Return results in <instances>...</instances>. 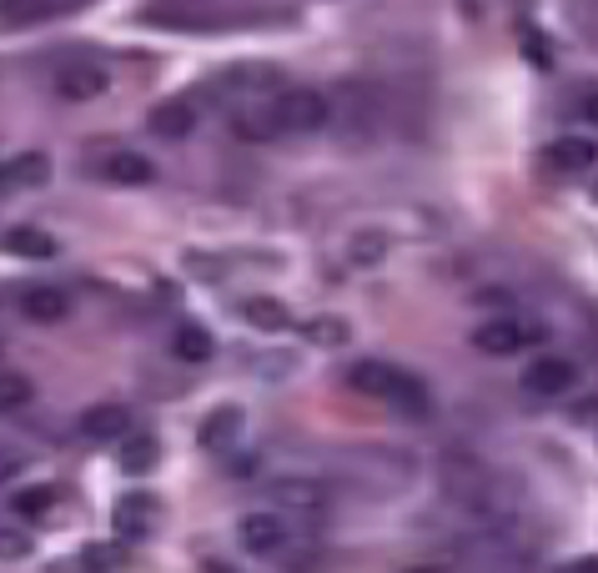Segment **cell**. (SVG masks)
I'll return each instance as SVG.
<instances>
[{
  "label": "cell",
  "mask_w": 598,
  "mask_h": 573,
  "mask_svg": "<svg viewBox=\"0 0 598 573\" xmlns=\"http://www.w3.org/2000/svg\"><path fill=\"white\" fill-rule=\"evenodd\" d=\"M347 388L363 392V398H378V403H403L413 413L428 407V388L413 373H403L398 363H382V357H357L347 367Z\"/></svg>",
  "instance_id": "1"
},
{
  "label": "cell",
  "mask_w": 598,
  "mask_h": 573,
  "mask_svg": "<svg viewBox=\"0 0 598 573\" xmlns=\"http://www.w3.org/2000/svg\"><path fill=\"white\" fill-rule=\"evenodd\" d=\"M272 111H277L282 136H313V131H322L327 121H332V101H327L322 92H313V86H292V92H282Z\"/></svg>",
  "instance_id": "2"
},
{
  "label": "cell",
  "mask_w": 598,
  "mask_h": 573,
  "mask_svg": "<svg viewBox=\"0 0 598 573\" xmlns=\"http://www.w3.org/2000/svg\"><path fill=\"white\" fill-rule=\"evenodd\" d=\"M267 493H272L277 509H297V513H322L332 503V488L322 478H313V473H282V478H272Z\"/></svg>",
  "instance_id": "3"
},
{
  "label": "cell",
  "mask_w": 598,
  "mask_h": 573,
  "mask_svg": "<svg viewBox=\"0 0 598 573\" xmlns=\"http://www.w3.org/2000/svg\"><path fill=\"white\" fill-rule=\"evenodd\" d=\"M573 382H578V367L569 357H538L523 367V392H534V398H563L573 392Z\"/></svg>",
  "instance_id": "4"
},
{
  "label": "cell",
  "mask_w": 598,
  "mask_h": 573,
  "mask_svg": "<svg viewBox=\"0 0 598 573\" xmlns=\"http://www.w3.org/2000/svg\"><path fill=\"white\" fill-rule=\"evenodd\" d=\"M106 86H111V71L96 61H71L56 71V96H65V101H96V96H106Z\"/></svg>",
  "instance_id": "5"
},
{
  "label": "cell",
  "mask_w": 598,
  "mask_h": 573,
  "mask_svg": "<svg viewBox=\"0 0 598 573\" xmlns=\"http://www.w3.org/2000/svg\"><path fill=\"white\" fill-rule=\"evenodd\" d=\"M523 342H528V327H523L518 317H488V322L473 327V348H478L483 357H508V352H518Z\"/></svg>",
  "instance_id": "6"
},
{
  "label": "cell",
  "mask_w": 598,
  "mask_h": 573,
  "mask_svg": "<svg viewBox=\"0 0 598 573\" xmlns=\"http://www.w3.org/2000/svg\"><path fill=\"white\" fill-rule=\"evenodd\" d=\"M21 313H26V322H36V327H56V322H65V317H71V297H65L61 286L40 282V286H26Z\"/></svg>",
  "instance_id": "7"
},
{
  "label": "cell",
  "mask_w": 598,
  "mask_h": 573,
  "mask_svg": "<svg viewBox=\"0 0 598 573\" xmlns=\"http://www.w3.org/2000/svg\"><path fill=\"white\" fill-rule=\"evenodd\" d=\"M236 534H242V548H247V553H282L286 548L282 513H247Z\"/></svg>",
  "instance_id": "8"
},
{
  "label": "cell",
  "mask_w": 598,
  "mask_h": 573,
  "mask_svg": "<svg viewBox=\"0 0 598 573\" xmlns=\"http://www.w3.org/2000/svg\"><path fill=\"white\" fill-rule=\"evenodd\" d=\"M117 463L121 473H131V478H142V473H151L161 463V443L151 438V432H121L117 438Z\"/></svg>",
  "instance_id": "9"
},
{
  "label": "cell",
  "mask_w": 598,
  "mask_h": 573,
  "mask_svg": "<svg viewBox=\"0 0 598 573\" xmlns=\"http://www.w3.org/2000/svg\"><path fill=\"white\" fill-rule=\"evenodd\" d=\"M242 407L236 403H221L217 413H207V423H202V448L207 453H227V448H236V438H242Z\"/></svg>",
  "instance_id": "10"
},
{
  "label": "cell",
  "mask_w": 598,
  "mask_h": 573,
  "mask_svg": "<svg viewBox=\"0 0 598 573\" xmlns=\"http://www.w3.org/2000/svg\"><path fill=\"white\" fill-rule=\"evenodd\" d=\"M101 176L117 186H146V182H157V167H151L146 151H111L101 161Z\"/></svg>",
  "instance_id": "11"
},
{
  "label": "cell",
  "mask_w": 598,
  "mask_h": 573,
  "mask_svg": "<svg viewBox=\"0 0 598 573\" xmlns=\"http://www.w3.org/2000/svg\"><path fill=\"white\" fill-rule=\"evenodd\" d=\"M151 528H157V498H146V493L117 498V534L121 538H146Z\"/></svg>",
  "instance_id": "12"
},
{
  "label": "cell",
  "mask_w": 598,
  "mask_h": 573,
  "mask_svg": "<svg viewBox=\"0 0 598 573\" xmlns=\"http://www.w3.org/2000/svg\"><path fill=\"white\" fill-rule=\"evenodd\" d=\"M86 438H96V443H106V438H121V432L131 428V407L126 403H96V407H86L81 413V423H76Z\"/></svg>",
  "instance_id": "13"
},
{
  "label": "cell",
  "mask_w": 598,
  "mask_h": 573,
  "mask_svg": "<svg viewBox=\"0 0 598 573\" xmlns=\"http://www.w3.org/2000/svg\"><path fill=\"white\" fill-rule=\"evenodd\" d=\"M146 126L157 131L161 142H182V136H192L196 131V106L192 101H161Z\"/></svg>",
  "instance_id": "14"
},
{
  "label": "cell",
  "mask_w": 598,
  "mask_h": 573,
  "mask_svg": "<svg viewBox=\"0 0 598 573\" xmlns=\"http://www.w3.org/2000/svg\"><path fill=\"white\" fill-rule=\"evenodd\" d=\"M232 131L242 136V142H277L282 136V126H277V111L272 106H247V111H236L232 117Z\"/></svg>",
  "instance_id": "15"
},
{
  "label": "cell",
  "mask_w": 598,
  "mask_h": 573,
  "mask_svg": "<svg viewBox=\"0 0 598 573\" xmlns=\"http://www.w3.org/2000/svg\"><path fill=\"white\" fill-rule=\"evenodd\" d=\"M388 252H392V236L378 232V227H363V232L347 236V261L352 267H378Z\"/></svg>",
  "instance_id": "16"
},
{
  "label": "cell",
  "mask_w": 598,
  "mask_h": 573,
  "mask_svg": "<svg viewBox=\"0 0 598 573\" xmlns=\"http://www.w3.org/2000/svg\"><path fill=\"white\" fill-rule=\"evenodd\" d=\"M242 317H247L257 332H286V327H292L286 302H277V297H247L242 302Z\"/></svg>",
  "instance_id": "17"
},
{
  "label": "cell",
  "mask_w": 598,
  "mask_h": 573,
  "mask_svg": "<svg viewBox=\"0 0 598 573\" xmlns=\"http://www.w3.org/2000/svg\"><path fill=\"white\" fill-rule=\"evenodd\" d=\"M548 167L553 171H588L594 167V142H584V136H563V142H553L544 151Z\"/></svg>",
  "instance_id": "18"
},
{
  "label": "cell",
  "mask_w": 598,
  "mask_h": 573,
  "mask_svg": "<svg viewBox=\"0 0 598 573\" xmlns=\"http://www.w3.org/2000/svg\"><path fill=\"white\" fill-rule=\"evenodd\" d=\"M5 247H11L15 257L46 261V257H56V236L40 232V227H11V232H5Z\"/></svg>",
  "instance_id": "19"
},
{
  "label": "cell",
  "mask_w": 598,
  "mask_h": 573,
  "mask_svg": "<svg viewBox=\"0 0 598 573\" xmlns=\"http://www.w3.org/2000/svg\"><path fill=\"white\" fill-rule=\"evenodd\" d=\"M51 182V161L46 151H26V157L5 161V186H46Z\"/></svg>",
  "instance_id": "20"
},
{
  "label": "cell",
  "mask_w": 598,
  "mask_h": 573,
  "mask_svg": "<svg viewBox=\"0 0 598 573\" xmlns=\"http://www.w3.org/2000/svg\"><path fill=\"white\" fill-rule=\"evenodd\" d=\"M171 352H176L182 363H207L217 348H211V332L202 322H182L176 327V338H171Z\"/></svg>",
  "instance_id": "21"
},
{
  "label": "cell",
  "mask_w": 598,
  "mask_h": 573,
  "mask_svg": "<svg viewBox=\"0 0 598 573\" xmlns=\"http://www.w3.org/2000/svg\"><path fill=\"white\" fill-rule=\"evenodd\" d=\"M352 327L342 317H307L302 322V342H313V348H347Z\"/></svg>",
  "instance_id": "22"
},
{
  "label": "cell",
  "mask_w": 598,
  "mask_h": 573,
  "mask_svg": "<svg viewBox=\"0 0 598 573\" xmlns=\"http://www.w3.org/2000/svg\"><path fill=\"white\" fill-rule=\"evenodd\" d=\"M30 398H36V388H30L26 373H0V417H5V413H21Z\"/></svg>",
  "instance_id": "23"
},
{
  "label": "cell",
  "mask_w": 598,
  "mask_h": 573,
  "mask_svg": "<svg viewBox=\"0 0 598 573\" xmlns=\"http://www.w3.org/2000/svg\"><path fill=\"white\" fill-rule=\"evenodd\" d=\"M51 11L56 0H0V21H11V26H26V21H40Z\"/></svg>",
  "instance_id": "24"
},
{
  "label": "cell",
  "mask_w": 598,
  "mask_h": 573,
  "mask_svg": "<svg viewBox=\"0 0 598 573\" xmlns=\"http://www.w3.org/2000/svg\"><path fill=\"white\" fill-rule=\"evenodd\" d=\"M111 563H117V548L86 544V548H81V559L71 563V569H61V573H101V569H111Z\"/></svg>",
  "instance_id": "25"
},
{
  "label": "cell",
  "mask_w": 598,
  "mask_h": 573,
  "mask_svg": "<svg viewBox=\"0 0 598 573\" xmlns=\"http://www.w3.org/2000/svg\"><path fill=\"white\" fill-rule=\"evenodd\" d=\"M30 553V538L21 528H0V563H15Z\"/></svg>",
  "instance_id": "26"
},
{
  "label": "cell",
  "mask_w": 598,
  "mask_h": 573,
  "mask_svg": "<svg viewBox=\"0 0 598 573\" xmlns=\"http://www.w3.org/2000/svg\"><path fill=\"white\" fill-rule=\"evenodd\" d=\"M51 503H56L51 488H26V493L15 498V513H46Z\"/></svg>",
  "instance_id": "27"
},
{
  "label": "cell",
  "mask_w": 598,
  "mask_h": 573,
  "mask_svg": "<svg viewBox=\"0 0 598 573\" xmlns=\"http://www.w3.org/2000/svg\"><path fill=\"white\" fill-rule=\"evenodd\" d=\"M15 473H26V453L11 443H0V483H11Z\"/></svg>",
  "instance_id": "28"
},
{
  "label": "cell",
  "mask_w": 598,
  "mask_h": 573,
  "mask_svg": "<svg viewBox=\"0 0 598 573\" xmlns=\"http://www.w3.org/2000/svg\"><path fill=\"white\" fill-rule=\"evenodd\" d=\"M0 186H5V167H0Z\"/></svg>",
  "instance_id": "29"
}]
</instances>
